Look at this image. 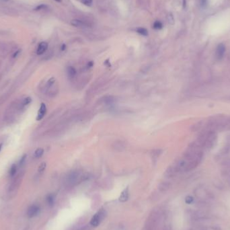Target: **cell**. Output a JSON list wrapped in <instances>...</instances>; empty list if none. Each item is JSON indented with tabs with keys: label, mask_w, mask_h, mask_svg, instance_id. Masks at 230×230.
<instances>
[{
	"label": "cell",
	"mask_w": 230,
	"mask_h": 230,
	"mask_svg": "<svg viewBox=\"0 0 230 230\" xmlns=\"http://www.w3.org/2000/svg\"><path fill=\"white\" fill-rule=\"evenodd\" d=\"M206 130L216 132L230 130V117L215 116L209 120L206 123Z\"/></svg>",
	"instance_id": "obj_1"
},
{
	"label": "cell",
	"mask_w": 230,
	"mask_h": 230,
	"mask_svg": "<svg viewBox=\"0 0 230 230\" xmlns=\"http://www.w3.org/2000/svg\"><path fill=\"white\" fill-rule=\"evenodd\" d=\"M216 141V132L205 130L195 143L203 151L212 148L215 144Z\"/></svg>",
	"instance_id": "obj_2"
},
{
	"label": "cell",
	"mask_w": 230,
	"mask_h": 230,
	"mask_svg": "<svg viewBox=\"0 0 230 230\" xmlns=\"http://www.w3.org/2000/svg\"><path fill=\"white\" fill-rule=\"evenodd\" d=\"M105 216V211L102 209L98 211L92 217L91 219L90 224L91 225L94 226V227H97L100 223V222L102 221V219L104 218Z\"/></svg>",
	"instance_id": "obj_3"
},
{
	"label": "cell",
	"mask_w": 230,
	"mask_h": 230,
	"mask_svg": "<svg viewBox=\"0 0 230 230\" xmlns=\"http://www.w3.org/2000/svg\"><path fill=\"white\" fill-rule=\"evenodd\" d=\"M41 211V209L39 206L36 205H31L28 209L27 211V215L29 218H33L34 217H36Z\"/></svg>",
	"instance_id": "obj_4"
},
{
	"label": "cell",
	"mask_w": 230,
	"mask_h": 230,
	"mask_svg": "<svg viewBox=\"0 0 230 230\" xmlns=\"http://www.w3.org/2000/svg\"><path fill=\"white\" fill-rule=\"evenodd\" d=\"M46 113H47V106L45 103H41V106H40L39 110H38L37 116H36V120L39 121L41 120L45 116Z\"/></svg>",
	"instance_id": "obj_5"
},
{
	"label": "cell",
	"mask_w": 230,
	"mask_h": 230,
	"mask_svg": "<svg viewBox=\"0 0 230 230\" xmlns=\"http://www.w3.org/2000/svg\"><path fill=\"white\" fill-rule=\"evenodd\" d=\"M225 52V47L223 44H219L217 46L215 51V57L217 59H221Z\"/></svg>",
	"instance_id": "obj_6"
},
{
	"label": "cell",
	"mask_w": 230,
	"mask_h": 230,
	"mask_svg": "<svg viewBox=\"0 0 230 230\" xmlns=\"http://www.w3.org/2000/svg\"><path fill=\"white\" fill-rule=\"evenodd\" d=\"M48 49V43L47 42H41L38 46L36 49V54L38 55H42L45 53Z\"/></svg>",
	"instance_id": "obj_7"
},
{
	"label": "cell",
	"mask_w": 230,
	"mask_h": 230,
	"mask_svg": "<svg viewBox=\"0 0 230 230\" xmlns=\"http://www.w3.org/2000/svg\"><path fill=\"white\" fill-rule=\"evenodd\" d=\"M129 197V188L126 187V189H124L122 192L120 194L119 197V201L120 202L124 203L126 202V201H128Z\"/></svg>",
	"instance_id": "obj_8"
},
{
	"label": "cell",
	"mask_w": 230,
	"mask_h": 230,
	"mask_svg": "<svg viewBox=\"0 0 230 230\" xmlns=\"http://www.w3.org/2000/svg\"><path fill=\"white\" fill-rule=\"evenodd\" d=\"M18 172V166L16 164H13L9 168L8 171V175L9 177L14 178Z\"/></svg>",
	"instance_id": "obj_9"
},
{
	"label": "cell",
	"mask_w": 230,
	"mask_h": 230,
	"mask_svg": "<svg viewBox=\"0 0 230 230\" xmlns=\"http://www.w3.org/2000/svg\"><path fill=\"white\" fill-rule=\"evenodd\" d=\"M71 24L72 26H75V27H78V28H82L86 26V24L83 22L82 20H78V19H74L71 21Z\"/></svg>",
	"instance_id": "obj_10"
},
{
	"label": "cell",
	"mask_w": 230,
	"mask_h": 230,
	"mask_svg": "<svg viewBox=\"0 0 230 230\" xmlns=\"http://www.w3.org/2000/svg\"><path fill=\"white\" fill-rule=\"evenodd\" d=\"M78 178V174L77 172H72L71 173L70 175L68 176V181L69 182V183H70L71 185H73L77 181Z\"/></svg>",
	"instance_id": "obj_11"
},
{
	"label": "cell",
	"mask_w": 230,
	"mask_h": 230,
	"mask_svg": "<svg viewBox=\"0 0 230 230\" xmlns=\"http://www.w3.org/2000/svg\"><path fill=\"white\" fill-rule=\"evenodd\" d=\"M55 201V196L53 194H50L47 197V202L50 207H52L54 205Z\"/></svg>",
	"instance_id": "obj_12"
},
{
	"label": "cell",
	"mask_w": 230,
	"mask_h": 230,
	"mask_svg": "<svg viewBox=\"0 0 230 230\" xmlns=\"http://www.w3.org/2000/svg\"><path fill=\"white\" fill-rule=\"evenodd\" d=\"M67 72H68V76L70 77V78H74V77L76 76V75L77 74V72L74 67L72 66H69L68 69H67Z\"/></svg>",
	"instance_id": "obj_13"
},
{
	"label": "cell",
	"mask_w": 230,
	"mask_h": 230,
	"mask_svg": "<svg viewBox=\"0 0 230 230\" xmlns=\"http://www.w3.org/2000/svg\"><path fill=\"white\" fill-rule=\"evenodd\" d=\"M44 154V149L43 148H38L34 151V156L35 158H40L43 156Z\"/></svg>",
	"instance_id": "obj_14"
},
{
	"label": "cell",
	"mask_w": 230,
	"mask_h": 230,
	"mask_svg": "<svg viewBox=\"0 0 230 230\" xmlns=\"http://www.w3.org/2000/svg\"><path fill=\"white\" fill-rule=\"evenodd\" d=\"M32 102V98L30 97H26L22 100V104L25 108Z\"/></svg>",
	"instance_id": "obj_15"
},
{
	"label": "cell",
	"mask_w": 230,
	"mask_h": 230,
	"mask_svg": "<svg viewBox=\"0 0 230 230\" xmlns=\"http://www.w3.org/2000/svg\"><path fill=\"white\" fill-rule=\"evenodd\" d=\"M136 31H137L138 33L140 34L141 35H142V36H146L148 35V31H147V30L146 29V28H145L139 27V28H137Z\"/></svg>",
	"instance_id": "obj_16"
},
{
	"label": "cell",
	"mask_w": 230,
	"mask_h": 230,
	"mask_svg": "<svg viewBox=\"0 0 230 230\" xmlns=\"http://www.w3.org/2000/svg\"><path fill=\"white\" fill-rule=\"evenodd\" d=\"M26 158H27V155L26 154H24V156H23L22 158H20V160H19V162H18L19 167L22 168L23 166H24L25 164H26Z\"/></svg>",
	"instance_id": "obj_17"
},
{
	"label": "cell",
	"mask_w": 230,
	"mask_h": 230,
	"mask_svg": "<svg viewBox=\"0 0 230 230\" xmlns=\"http://www.w3.org/2000/svg\"><path fill=\"white\" fill-rule=\"evenodd\" d=\"M46 167H47V164H46L45 162L41 163V165L38 166V173H40V174L43 173V172L45 170Z\"/></svg>",
	"instance_id": "obj_18"
},
{
	"label": "cell",
	"mask_w": 230,
	"mask_h": 230,
	"mask_svg": "<svg viewBox=\"0 0 230 230\" xmlns=\"http://www.w3.org/2000/svg\"><path fill=\"white\" fill-rule=\"evenodd\" d=\"M163 25H162V23L160 22V21H156L154 23H153V27L154 29H156V30H160L161 28H162Z\"/></svg>",
	"instance_id": "obj_19"
},
{
	"label": "cell",
	"mask_w": 230,
	"mask_h": 230,
	"mask_svg": "<svg viewBox=\"0 0 230 230\" xmlns=\"http://www.w3.org/2000/svg\"><path fill=\"white\" fill-rule=\"evenodd\" d=\"M82 3L87 6H90L92 4V0H81Z\"/></svg>",
	"instance_id": "obj_20"
},
{
	"label": "cell",
	"mask_w": 230,
	"mask_h": 230,
	"mask_svg": "<svg viewBox=\"0 0 230 230\" xmlns=\"http://www.w3.org/2000/svg\"><path fill=\"white\" fill-rule=\"evenodd\" d=\"M20 53H21V50L20 49L17 50V51H15V52L12 54V55H11V58H12V59H16L17 57L19 56V55L20 54Z\"/></svg>",
	"instance_id": "obj_21"
},
{
	"label": "cell",
	"mask_w": 230,
	"mask_h": 230,
	"mask_svg": "<svg viewBox=\"0 0 230 230\" xmlns=\"http://www.w3.org/2000/svg\"><path fill=\"white\" fill-rule=\"evenodd\" d=\"M168 22H169L170 24H174V19L173 18V16H172V14L168 15Z\"/></svg>",
	"instance_id": "obj_22"
},
{
	"label": "cell",
	"mask_w": 230,
	"mask_h": 230,
	"mask_svg": "<svg viewBox=\"0 0 230 230\" xmlns=\"http://www.w3.org/2000/svg\"><path fill=\"white\" fill-rule=\"evenodd\" d=\"M193 201V198L191 196H188L186 197L185 199V202L187 203V204H191V203Z\"/></svg>",
	"instance_id": "obj_23"
},
{
	"label": "cell",
	"mask_w": 230,
	"mask_h": 230,
	"mask_svg": "<svg viewBox=\"0 0 230 230\" xmlns=\"http://www.w3.org/2000/svg\"><path fill=\"white\" fill-rule=\"evenodd\" d=\"M45 7H46V6L45 5H38V7H36L35 10H40V9H42L45 8Z\"/></svg>",
	"instance_id": "obj_24"
},
{
	"label": "cell",
	"mask_w": 230,
	"mask_h": 230,
	"mask_svg": "<svg viewBox=\"0 0 230 230\" xmlns=\"http://www.w3.org/2000/svg\"><path fill=\"white\" fill-rule=\"evenodd\" d=\"M162 185H163V187H166V183H163ZM168 189V187L166 188H166H163V189H162V190H161V191H165V190H166V189Z\"/></svg>",
	"instance_id": "obj_25"
},
{
	"label": "cell",
	"mask_w": 230,
	"mask_h": 230,
	"mask_svg": "<svg viewBox=\"0 0 230 230\" xmlns=\"http://www.w3.org/2000/svg\"><path fill=\"white\" fill-rule=\"evenodd\" d=\"M206 4V0H201V5H205Z\"/></svg>",
	"instance_id": "obj_26"
},
{
	"label": "cell",
	"mask_w": 230,
	"mask_h": 230,
	"mask_svg": "<svg viewBox=\"0 0 230 230\" xmlns=\"http://www.w3.org/2000/svg\"><path fill=\"white\" fill-rule=\"evenodd\" d=\"M88 68H92V67L93 66V63L92 62H90L88 64Z\"/></svg>",
	"instance_id": "obj_27"
},
{
	"label": "cell",
	"mask_w": 230,
	"mask_h": 230,
	"mask_svg": "<svg viewBox=\"0 0 230 230\" xmlns=\"http://www.w3.org/2000/svg\"><path fill=\"white\" fill-rule=\"evenodd\" d=\"M3 148V144L2 143H0V152H1V149Z\"/></svg>",
	"instance_id": "obj_28"
},
{
	"label": "cell",
	"mask_w": 230,
	"mask_h": 230,
	"mask_svg": "<svg viewBox=\"0 0 230 230\" xmlns=\"http://www.w3.org/2000/svg\"><path fill=\"white\" fill-rule=\"evenodd\" d=\"M65 49H66V46H65V45H63L62 46V49H61V50H62V51H64Z\"/></svg>",
	"instance_id": "obj_29"
}]
</instances>
